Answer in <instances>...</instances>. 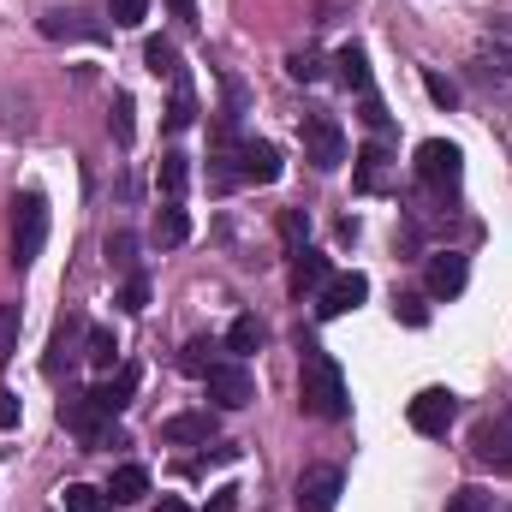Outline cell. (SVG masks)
Segmentation results:
<instances>
[{
    "label": "cell",
    "mask_w": 512,
    "mask_h": 512,
    "mask_svg": "<svg viewBox=\"0 0 512 512\" xmlns=\"http://www.w3.org/2000/svg\"><path fill=\"white\" fill-rule=\"evenodd\" d=\"M155 512H191V507H185V501H173V495H167V501H161V507H155Z\"/></svg>",
    "instance_id": "obj_42"
},
{
    "label": "cell",
    "mask_w": 512,
    "mask_h": 512,
    "mask_svg": "<svg viewBox=\"0 0 512 512\" xmlns=\"http://www.w3.org/2000/svg\"><path fill=\"white\" fill-rule=\"evenodd\" d=\"M149 233H155V245H167V251H173V245H185V239H191V215H185L179 203H161Z\"/></svg>",
    "instance_id": "obj_17"
},
{
    "label": "cell",
    "mask_w": 512,
    "mask_h": 512,
    "mask_svg": "<svg viewBox=\"0 0 512 512\" xmlns=\"http://www.w3.org/2000/svg\"><path fill=\"white\" fill-rule=\"evenodd\" d=\"M286 72H292L298 84H316V78H322V54H310V48H304V54H292V60H286Z\"/></svg>",
    "instance_id": "obj_32"
},
{
    "label": "cell",
    "mask_w": 512,
    "mask_h": 512,
    "mask_svg": "<svg viewBox=\"0 0 512 512\" xmlns=\"http://www.w3.org/2000/svg\"><path fill=\"white\" fill-rule=\"evenodd\" d=\"M471 453H477V465H489V471L512 477V411L507 417H489V423L471 435Z\"/></svg>",
    "instance_id": "obj_8"
},
{
    "label": "cell",
    "mask_w": 512,
    "mask_h": 512,
    "mask_svg": "<svg viewBox=\"0 0 512 512\" xmlns=\"http://www.w3.org/2000/svg\"><path fill=\"white\" fill-rule=\"evenodd\" d=\"M203 393L221 405V411H245L256 399V376L239 364V358H227V364H215L209 376H203Z\"/></svg>",
    "instance_id": "obj_6"
},
{
    "label": "cell",
    "mask_w": 512,
    "mask_h": 512,
    "mask_svg": "<svg viewBox=\"0 0 512 512\" xmlns=\"http://www.w3.org/2000/svg\"><path fill=\"white\" fill-rule=\"evenodd\" d=\"M298 131H304V161H316L322 173H334L346 161V131H340V120L328 108H310Z\"/></svg>",
    "instance_id": "obj_4"
},
{
    "label": "cell",
    "mask_w": 512,
    "mask_h": 512,
    "mask_svg": "<svg viewBox=\"0 0 512 512\" xmlns=\"http://www.w3.org/2000/svg\"><path fill=\"white\" fill-rule=\"evenodd\" d=\"M143 495H149V471H143V465H120V471L108 477V501L131 507V501H143Z\"/></svg>",
    "instance_id": "obj_19"
},
{
    "label": "cell",
    "mask_w": 512,
    "mask_h": 512,
    "mask_svg": "<svg viewBox=\"0 0 512 512\" xmlns=\"http://www.w3.org/2000/svg\"><path fill=\"white\" fill-rule=\"evenodd\" d=\"M18 334H24V310L18 304H0V364L18 352Z\"/></svg>",
    "instance_id": "obj_27"
},
{
    "label": "cell",
    "mask_w": 512,
    "mask_h": 512,
    "mask_svg": "<svg viewBox=\"0 0 512 512\" xmlns=\"http://www.w3.org/2000/svg\"><path fill=\"white\" fill-rule=\"evenodd\" d=\"M364 298H370V280H364V274H334V280L316 292V316H322V322H334V316L358 310Z\"/></svg>",
    "instance_id": "obj_11"
},
{
    "label": "cell",
    "mask_w": 512,
    "mask_h": 512,
    "mask_svg": "<svg viewBox=\"0 0 512 512\" xmlns=\"http://www.w3.org/2000/svg\"><path fill=\"white\" fill-rule=\"evenodd\" d=\"M382 167H387V143L370 137V143L358 149V191H382Z\"/></svg>",
    "instance_id": "obj_20"
},
{
    "label": "cell",
    "mask_w": 512,
    "mask_h": 512,
    "mask_svg": "<svg viewBox=\"0 0 512 512\" xmlns=\"http://www.w3.org/2000/svg\"><path fill=\"white\" fill-rule=\"evenodd\" d=\"M18 417H24V399L18 393H0V429H18Z\"/></svg>",
    "instance_id": "obj_38"
},
{
    "label": "cell",
    "mask_w": 512,
    "mask_h": 512,
    "mask_svg": "<svg viewBox=\"0 0 512 512\" xmlns=\"http://www.w3.org/2000/svg\"><path fill=\"white\" fill-rule=\"evenodd\" d=\"M108 126H114L120 143H131V96H114V120H108Z\"/></svg>",
    "instance_id": "obj_36"
},
{
    "label": "cell",
    "mask_w": 512,
    "mask_h": 512,
    "mask_svg": "<svg viewBox=\"0 0 512 512\" xmlns=\"http://www.w3.org/2000/svg\"><path fill=\"white\" fill-rule=\"evenodd\" d=\"M405 417H411V429H417V435H447V429H453V417H459V399H453L447 387H423V393L411 399V411H405Z\"/></svg>",
    "instance_id": "obj_7"
},
{
    "label": "cell",
    "mask_w": 512,
    "mask_h": 512,
    "mask_svg": "<svg viewBox=\"0 0 512 512\" xmlns=\"http://www.w3.org/2000/svg\"><path fill=\"white\" fill-rule=\"evenodd\" d=\"M393 316H405L411 328H423V322H429V310H423V298H399V304H393Z\"/></svg>",
    "instance_id": "obj_37"
},
{
    "label": "cell",
    "mask_w": 512,
    "mask_h": 512,
    "mask_svg": "<svg viewBox=\"0 0 512 512\" xmlns=\"http://www.w3.org/2000/svg\"><path fill=\"white\" fill-rule=\"evenodd\" d=\"M120 310H149V274H126V286H120Z\"/></svg>",
    "instance_id": "obj_31"
},
{
    "label": "cell",
    "mask_w": 512,
    "mask_h": 512,
    "mask_svg": "<svg viewBox=\"0 0 512 512\" xmlns=\"http://www.w3.org/2000/svg\"><path fill=\"white\" fill-rule=\"evenodd\" d=\"M233 507H239V489H221V495L209 501V512H233Z\"/></svg>",
    "instance_id": "obj_41"
},
{
    "label": "cell",
    "mask_w": 512,
    "mask_h": 512,
    "mask_svg": "<svg viewBox=\"0 0 512 512\" xmlns=\"http://www.w3.org/2000/svg\"><path fill=\"white\" fill-rule=\"evenodd\" d=\"M215 352H221V346H215V340H191V346H185V358H179V370H185V376H197V382H203V376H209V370H215V364H221V358H215Z\"/></svg>",
    "instance_id": "obj_23"
},
{
    "label": "cell",
    "mask_w": 512,
    "mask_h": 512,
    "mask_svg": "<svg viewBox=\"0 0 512 512\" xmlns=\"http://www.w3.org/2000/svg\"><path fill=\"white\" fill-rule=\"evenodd\" d=\"M352 6H358V0H322V6H316V24H334V18L352 12Z\"/></svg>",
    "instance_id": "obj_40"
},
{
    "label": "cell",
    "mask_w": 512,
    "mask_h": 512,
    "mask_svg": "<svg viewBox=\"0 0 512 512\" xmlns=\"http://www.w3.org/2000/svg\"><path fill=\"white\" fill-rule=\"evenodd\" d=\"M66 512H108V489L72 483V489H66Z\"/></svg>",
    "instance_id": "obj_29"
},
{
    "label": "cell",
    "mask_w": 512,
    "mask_h": 512,
    "mask_svg": "<svg viewBox=\"0 0 512 512\" xmlns=\"http://www.w3.org/2000/svg\"><path fill=\"white\" fill-rule=\"evenodd\" d=\"M423 280H429V298L453 304V298L471 286V262H465L459 251H435V256H429V274H423Z\"/></svg>",
    "instance_id": "obj_10"
},
{
    "label": "cell",
    "mask_w": 512,
    "mask_h": 512,
    "mask_svg": "<svg viewBox=\"0 0 512 512\" xmlns=\"http://www.w3.org/2000/svg\"><path fill=\"white\" fill-rule=\"evenodd\" d=\"M78 18H84V12H48V18H42V36H54V42H60V36H96V24H78Z\"/></svg>",
    "instance_id": "obj_26"
},
{
    "label": "cell",
    "mask_w": 512,
    "mask_h": 512,
    "mask_svg": "<svg viewBox=\"0 0 512 512\" xmlns=\"http://www.w3.org/2000/svg\"><path fill=\"white\" fill-rule=\"evenodd\" d=\"M161 441L167 447H209L215 441V417L209 411H179V417L161 423Z\"/></svg>",
    "instance_id": "obj_12"
},
{
    "label": "cell",
    "mask_w": 512,
    "mask_h": 512,
    "mask_svg": "<svg viewBox=\"0 0 512 512\" xmlns=\"http://www.w3.org/2000/svg\"><path fill=\"white\" fill-rule=\"evenodd\" d=\"M155 185H161V197H167V203H179V197H185V185H191V155L167 149V155H161V167H155Z\"/></svg>",
    "instance_id": "obj_15"
},
{
    "label": "cell",
    "mask_w": 512,
    "mask_h": 512,
    "mask_svg": "<svg viewBox=\"0 0 512 512\" xmlns=\"http://www.w3.org/2000/svg\"><path fill=\"white\" fill-rule=\"evenodd\" d=\"M417 179L429 185V191H459V179H465V155H459V143H447V137H429V143H417Z\"/></svg>",
    "instance_id": "obj_3"
},
{
    "label": "cell",
    "mask_w": 512,
    "mask_h": 512,
    "mask_svg": "<svg viewBox=\"0 0 512 512\" xmlns=\"http://www.w3.org/2000/svg\"><path fill=\"white\" fill-rule=\"evenodd\" d=\"M447 512H495V501H489L483 489H459V495L447 501Z\"/></svg>",
    "instance_id": "obj_35"
},
{
    "label": "cell",
    "mask_w": 512,
    "mask_h": 512,
    "mask_svg": "<svg viewBox=\"0 0 512 512\" xmlns=\"http://www.w3.org/2000/svg\"><path fill=\"white\" fill-rule=\"evenodd\" d=\"M239 167H245V179H251V185H274V179H280V173H286V167H280V149H274V143H239Z\"/></svg>",
    "instance_id": "obj_13"
},
{
    "label": "cell",
    "mask_w": 512,
    "mask_h": 512,
    "mask_svg": "<svg viewBox=\"0 0 512 512\" xmlns=\"http://www.w3.org/2000/svg\"><path fill=\"white\" fill-rule=\"evenodd\" d=\"M143 12H149V0H108V18H114V24H143Z\"/></svg>",
    "instance_id": "obj_34"
},
{
    "label": "cell",
    "mask_w": 512,
    "mask_h": 512,
    "mask_svg": "<svg viewBox=\"0 0 512 512\" xmlns=\"http://www.w3.org/2000/svg\"><path fill=\"white\" fill-rule=\"evenodd\" d=\"M328 280H334V268H328V256L322 251H298L292 256V292H298V298H304V292H322Z\"/></svg>",
    "instance_id": "obj_14"
},
{
    "label": "cell",
    "mask_w": 512,
    "mask_h": 512,
    "mask_svg": "<svg viewBox=\"0 0 512 512\" xmlns=\"http://www.w3.org/2000/svg\"><path fill=\"white\" fill-rule=\"evenodd\" d=\"M84 346H90L84 358H90L96 370H114V358H120V340H114L108 328H84Z\"/></svg>",
    "instance_id": "obj_22"
},
{
    "label": "cell",
    "mask_w": 512,
    "mask_h": 512,
    "mask_svg": "<svg viewBox=\"0 0 512 512\" xmlns=\"http://www.w3.org/2000/svg\"><path fill=\"white\" fill-rule=\"evenodd\" d=\"M423 90H429V102H435V108H453V102H459V84H453V78H441V72H429V78H423Z\"/></svg>",
    "instance_id": "obj_33"
},
{
    "label": "cell",
    "mask_w": 512,
    "mask_h": 512,
    "mask_svg": "<svg viewBox=\"0 0 512 512\" xmlns=\"http://www.w3.org/2000/svg\"><path fill=\"white\" fill-rule=\"evenodd\" d=\"M78 334H84V322H78V316H60V322H54V346H48V358H42V370H48V376H60V370L72 364V340H78Z\"/></svg>",
    "instance_id": "obj_18"
},
{
    "label": "cell",
    "mask_w": 512,
    "mask_h": 512,
    "mask_svg": "<svg viewBox=\"0 0 512 512\" xmlns=\"http://www.w3.org/2000/svg\"><path fill=\"white\" fill-rule=\"evenodd\" d=\"M262 340H268V328H262L256 316H239V322L227 328V352H239V358H245V352H256Z\"/></svg>",
    "instance_id": "obj_24"
},
{
    "label": "cell",
    "mask_w": 512,
    "mask_h": 512,
    "mask_svg": "<svg viewBox=\"0 0 512 512\" xmlns=\"http://www.w3.org/2000/svg\"><path fill=\"white\" fill-rule=\"evenodd\" d=\"M197 120V96L185 84V72H173V102H167V131H185Z\"/></svg>",
    "instance_id": "obj_21"
},
{
    "label": "cell",
    "mask_w": 512,
    "mask_h": 512,
    "mask_svg": "<svg viewBox=\"0 0 512 512\" xmlns=\"http://www.w3.org/2000/svg\"><path fill=\"white\" fill-rule=\"evenodd\" d=\"M298 405H304L310 417H322V423H340V417L352 411V399H346V376H340V364H334L322 346H304V370H298Z\"/></svg>",
    "instance_id": "obj_1"
},
{
    "label": "cell",
    "mask_w": 512,
    "mask_h": 512,
    "mask_svg": "<svg viewBox=\"0 0 512 512\" xmlns=\"http://www.w3.org/2000/svg\"><path fill=\"white\" fill-rule=\"evenodd\" d=\"M334 66H340L346 90H358V96H364V90H376V78H370V54H364L358 42H346V48L334 54Z\"/></svg>",
    "instance_id": "obj_16"
},
{
    "label": "cell",
    "mask_w": 512,
    "mask_h": 512,
    "mask_svg": "<svg viewBox=\"0 0 512 512\" xmlns=\"http://www.w3.org/2000/svg\"><path fill=\"white\" fill-rule=\"evenodd\" d=\"M340 489H346L340 465H304L298 483H292V507L298 512H334L340 507Z\"/></svg>",
    "instance_id": "obj_5"
},
{
    "label": "cell",
    "mask_w": 512,
    "mask_h": 512,
    "mask_svg": "<svg viewBox=\"0 0 512 512\" xmlns=\"http://www.w3.org/2000/svg\"><path fill=\"white\" fill-rule=\"evenodd\" d=\"M489 48L512 54V18H495V24H489Z\"/></svg>",
    "instance_id": "obj_39"
},
{
    "label": "cell",
    "mask_w": 512,
    "mask_h": 512,
    "mask_svg": "<svg viewBox=\"0 0 512 512\" xmlns=\"http://www.w3.org/2000/svg\"><path fill=\"white\" fill-rule=\"evenodd\" d=\"M108 262L126 268V274H137V239H131V233H108Z\"/></svg>",
    "instance_id": "obj_30"
},
{
    "label": "cell",
    "mask_w": 512,
    "mask_h": 512,
    "mask_svg": "<svg viewBox=\"0 0 512 512\" xmlns=\"http://www.w3.org/2000/svg\"><path fill=\"white\" fill-rule=\"evenodd\" d=\"M143 60H149V72H155V78H173V72H179V54H173V42H161V36H155V42H143Z\"/></svg>",
    "instance_id": "obj_28"
},
{
    "label": "cell",
    "mask_w": 512,
    "mask_h": 512,
    "mask_svg": "<svg viewBox=\"0 0 512 512\" xmlns=\"http://www.w3.org/2000/svg\"><path fill=\"white\" fill-rule=\"evenodd\" d=\"M137 382H143V376H137V364H120L108 382H96L84 399H90V411H96V417H120L131 399H137Z\"/></svg>",
    "instance_id": "obj_9"
},
{
    "label": "cell",
    "mask_w": 512,
    "mask_h": 512,
    "mask_svg": "<svg viewBox=\"0 0 512 512\" xmlns=\"http://www.w3.org/2000/svg\"><path fill=\"white\" fill-rule=\"evenodd\" d=\"M42 245H48V197L24 191V197H12V268H30Z\"/></svg>",
    "instance_id": "obj_2"
},
{
    "label": "cell",
    "mask_w": 512,
    "mask_h": 512,
    "mask_svg": "<svg viewBox=\"0 0 512 512\" xmlns=\"http://www.w3.org/2000/svg\"><path fill=\"white\" fill-rule=\"evenodd\" d=\"M167 6H173V12H179V18H191V0H167Z\"/></svg>",
    "instance_id": "obj_43"
},
{
    "label": "cell",
    "mask_w": 512,
    "mask_h": 512,
    "mask_svg": "<svg viewBox=\"0 0 512 512\" xmlns=\"http://www.w3.org/2000/svg\"><path fill=\"white\" fill-rule=\"evenodd\" d=\"M304 239H310V209H286V215H280V245L298 256Z\"/></svg>",
    "instance_id": "obj_25"
}]
</instances>
